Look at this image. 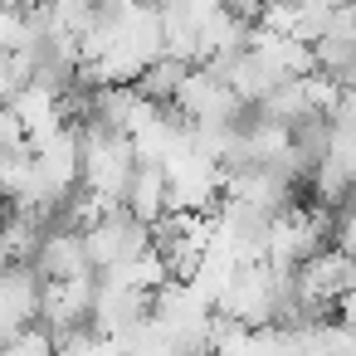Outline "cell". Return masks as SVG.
Here are the masks:
<instances>
[{
    "label": "cell",
    "mask_w": 356,
    "mask_h": 356,
    "mask_svg": "<svg viewBox=\"0 0 356 356\" xmlns=\"http://www.w3.org/2000/svg\"><path fill=\"white\" fill-rule=\"evenodd\" d=\"M229 6H234L239 15H249V20H259V10H264V0H229Z\"/></svg>",
    "instance_id": "21"
},
{
    "label": "cell",
    "mask_w": 356,
    "mask_h": 356,
    "mask_svg": "<svg viewBox=\"0 0 356 356\" xmlns=\"http://www.w3.org/2000/svg\"><path fill=\"white\" fill-rule=\"evenodd\" d=\"M171 103H176V113H181L186 122H234L239 108H244V98L229 88V79L215 74L210 64H195Z\"/></svg>",
    "instance_id": "5"
},
{
    "label": "cell",
    "mask_w": 356,
    "mask_h": 356,
    "mask_svg": "<svg viewBox=\"0 0 356 356\" xmlns=\"http://www.w3.org/2000/svg\"><path fill=\"white\" fill-rule=\"evenodd\" d=\"M15 6L25 10V0H0V10H15Z\"/></svg>",
    "instance_id": "22"
},
{
    "label": "cell",
    "mask_w": 356,
    "mask_h": 356,
    "mask_svg": "<svg viewBox=\"0 0 356 356\" xmlns=\"http://www.w3.org/2000/svg\"><path fill=\"white\" fill-rule=\"evenodd\" d=\"M166 191H171V210H215L225 200V166L191 147L166 161Z\"/></svg>",
    "instance_id": "3"
},
{
    "label": "cell",
    "mask_w": 356,
    "mask_h": 356,
    "mask_svg": "<svg viewBox=\"0 0 356 356\" xmlns=\"http://www.w3.org/2000/svg\"><path fill=\"white\" fill-rule=\"evenodd\" d=\"M59 356H127V351L118 337L98 327H74V332H59Z\"/></svg>",
    "instance_id": "16"
},
{
    "label": "cell",
    "mask_w": 356,
    "mask_h": 356,
    "mask_svg": "<svg viewBox=\"0 0 356 356\" xmlns=\"http://www.w3.org/2000/svg\"><path fill=\"white\" fill-rule=\"evenodd\" d=\"M0 147H15V152H30V132L20 122V113L10 103H0Z\"/></svg>",
    "instance_id": "18"
},
{
    "label": "cell",
    "mask_w": 356,
    "mask_h": 356,
    "mask_svg": "<svg viewBox=\"0 0 356 356\" xmlns=\"http://www.w3.org/2000/svg\"><path fill=\"white\" fill-rule=\"evenodd\" d=\"M30 181H35V152H15V147H0V200H6V205L25 200Z\"/></svg>",
    "instance_id": "14"
},
{
    "label": "cell",
    "mask_w": 356,
    "mask_h": 356,
    "mask_svg": "<svg viewBox=\"0 0 356 356\" xmlns=\"http://www.w3.org/2000/svg\"><path fill=\"white\" fill-rule=\"evenodd\" d=\"M337 322H346V327H351V332H356V288H351V293H341V298H337Z\"/></svg>",
    "instance_id": "20"
},
{
    "label": "cell",
    "mask_w": 356,
    "mask_h": 356,
    "mask_svg": "<svg viewBox=\"0 0 356 356\" xmlns=\"http://www.w3.org/2000/svg\"><path fill=\"white\" fill-rule=\"evenodd\" d=\"M337 234L327 205H283L278 215H268V234H264V254L273 268H302L317 249H327V239Z\"/></svg>",
    "instance_id": "1"
},
{
    "label": "cell",
    "mask_w": 356,
    "mask_h": 356,
    "mask_svg": "<svg viewBox=\"0 0 356 356\" xmlns=\"http://www.w3.org/2000/svg\"><path fill=\"white\" fill-rule=\"evenodd\" d=\"M356 288V259L337 244V249H317L302 268H298V298L302 307H327L341 293Z\"/></svg>",
    "instance_id": "7"
},
{
    "label": "cell",
    "mask_w": 356,
    "mask_h": 356,
    "mask_svg": "<svg viewBox=\"0 0 356 356\" xmlns=\"http://www.w3.org/2000/svg\"><path fill=\"white\" fill-rule=\"evenodd\" d=\"M142 225H156L166 210H171V191H166V166H156V161H142L137 166V176H132V186H127V200H122Z\"/></svg>",
    "instance_id": "10"
},
{
    "label": "cell",
    "mask_w": 356,
    "mask_h": 356,
    "mask_svg": "<svg viewBox=\"0 0 356 356\" xmlns=\"http://www.w3.org/2000/svg\"><path fill=\"white\" fill-rule=\"evenodd\" d=\"M113 278H122V283H132V288H142V293H156V288H166L171 283V264H166V254L152 244V249H142V254H132V259H122L118 268H108Z\"/></svg>",
    "instance_id": "12"
},
{
    "label": "cell",
    "mask_w": 356,
    "mask_h": 356,
    "mask_svg": "<svg viewBox=\"0 0 356 356\" xmlns=\"http://www.w3.org/2000/svg\"><path fill=\"white\" fill-rule=\"evenodd\" d=\"M152 317V293L113 278V273H98V302H93V327L108 332V337H127L132 327H142Z\"/></svg>",
    "instance_id": "8"
},
{
    "label": "cell",
    "mask_w": 356,
    "mask_h": 356,
    "mask_svg": "<svg viewBox=\"0 0 356 356\" xmlns=\"http://www.w3.org/2000/svg\"><path fill=\"white\" fill-rule=\"evenodd\" d=\"M40 10H44V35H69V40H83L103 20L98 0H49Z\"/></svg>",
    "instance_id": "11"
},
{
    "label": "cell",
    "mask_w": 356,
    "mask_h": 356,
    "mask_svg": "<svg viewBox=\"0 0 356 356\" xmlns=\"http://www.w3.org/2000/svg\"><path fill=\"white\" fill-rule=\"evenodd\" d=\"M332 122L356 132V83H346V88H341V98H337V108H332Z\"/></svg>",
    "instance_id": "19"
},
{
    "label": "cell",
    "mask_w": 356,
    "mask_h": 356,
    "mask_svg": "<svg viewBox=\"0 0 356 356\" xmlns=\"http://www.w3.org/2000/svg\"><path fill=\"white\" fill-rule=\"evenodd\" d=\"M195 64H181V59H171V54H161L142 79H137V88L147 93V98H156V103H171L176 93H181V83H186V74H191Z\"/></svg>",
    "instance_id": "15"
},
{
    "label": "cell",
    "mask_w": 356,
    "mask_h": 356,
    "mask_svg": "<svg viewBox=\"0 0 356 356\" xmlns=\"http://www.w3.org/2000/svg\"><path fill=\"white\" fill-rule=\"evenodd\" d=\"M142 156L132 147L127 132H113L103 122H83V186L108 195V200H127V186L137 176Z\"/></svg>",
    "instance_id": "2"
},
{
    "label": "cell",
    "mask_w": 356,
    "mask_h": 356,
    "mask_svg": "<svg viewBox=\"0 0 356 356\" xmlns=\"http://www.w3.org/2000/svg\"><path fill=\"white\" fill-rule=\"evenodd\" d=\"M152 244H156V239H152V225H142L127 205H118L108 220H98V225L83 229V249H88V264H93L98 273L118 268L122 259H132V254H142V249H152Z\"/></svg>",
    "instance_id": "4"
},
{
    "label": "cell",
    "mask_w": 356,
    "mask_h": 356,
    "mask_svg": "<svg viewBox=\"0 0 356 356\" xmlns=\"http://www.w3.org/2000/svg\"><path fill=\"white\" fill-rule=\"evenodd\" d=\"M35 268H40L44 278H83V273H98V268L88 264L83 229H69V225L44 229V244H40V254H35Z\"/></svg>",
    "instance_id": "9"
},
{
    "label": "cell",
    "mask_w": 356,
    "mask_h": 356,
    "mask_svg": "<svg viewBox=\"0 0 356 356\" xmlns=\"http://www.w3.org/2000/svg\"><path fill=\"white\" fill-rule=\"evenodd\" d=\"M122 351H127V356H191L156 317H147L142 327H132V332L122 337Z\"/></svg>",
    "instance_id": "13"
},
{
    "label": "cell",
    "mask_w": 356,
    "mask_h": 356,
    "mask_svg": "<svg viewBox=\"0 0 356 356\" xmlns=\"http://www.w3.org/2000/svg\"><path fill=\"white\" fill-rule=\"evenodd\" d=\"M0 356H59V337L49 327H20L6 346H0Z\"/></svg>",
    "instance_id": "17"
},
{
    "label": "cell",
    "mask_w": 356,
    "mask_h": 356,
    "mask_svg": "<svg viewBox=\"0 0 356 356\" xmlns=\"http://www.w3.org/2000/svg\"><path fill=\"white\" fill-rule=\"evenodd\" d=\"M93 302H98V273L83 278H44V298H40V322L59 337L74 327L93 322Z\"/></svg>",
    "instance_id": "6"
}]
</instances>
